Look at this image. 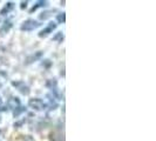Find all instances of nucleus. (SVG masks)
<instances>
[{
  "label": "nucleus",
  "mask_w": 156,
  "mask_h": 141,
  "mask_svg": "<svg viewBox=\"0 0 156 141\" xmlns=\"http://www.w3.org/2000/svg\"><path fill=\"white\" fill-rule=\"evenodd\" d=\"M40 26H41V24H40L39 21L34 20V19H28V20L22 22V25L20 26V30L25 31V32H31V31L37 30Z\"/></svg>",
  "instance_id": "obj_1"
},
{
  "label": "nucleus",
  "mask_w": 156,
  "mask_h": 141,
  "mask_svg": "<svg viewBox=\"0 0 156 141\" xmlns=\"http://www.w3.org/2000/svg\"><path fill=\"white\" fill-rule=\"evenodd\" d=\"M28 106L35 111H42L47 107V105L43 102V101L39 99V98H34V99H29L28 101Z\"/></svg>",
  "instance_id": "obj_2"
},
{
  "label": "nucleus",
  "mask_w": 156,
  "mask_h": 141,
  "mask_svg": "<svg viewBox=\"0 0 156 141\" xmlns=\"http://www.w3.org/2000/svg\"><path fill=\"white\" fill-rule=\"evenodd\" d=\"M55 28H57V24H55V22H49L48 26L45 27V28H43V30L39 33V37L40 38H45V37H47V35H48L49 33H52Z\"/></svg>",
  "instance_id": "obj_3"
},
{
  "label": "nucleus",
  "mask_w": 156,
  "mask_h": 141,
  "mask_svg": "<svg viewBox=\"0 0 156 141\" xmlns=\"http://www.w3.org/2000/svg\"><path fill=\"white\" fill-rule=\"evenodd\" d=\"M12 85H13L14 87H18L20 93H22L24 95H28V94H29V88H28V86H26L24 82H21V81H19V82H18V81H13Z\"/></svg>",
  "instance_id": "obj_4"
},
{
  "label": "nucleus",
  "mask_w": 156,
  "mask_h": 141,
  "mask_svg": "<svg viewBox=\"0 0 156 141\" xmlns=\"http://www.w3.org/2000/svg\"><path fill=\"white\" fill-rule=\"evenodd\" d=\"M12 26H13V24H12V21L11 20L5 21L4 25L0 27V37H4L6 33H8V31L12 28Z\"/></svg>",
  "instance_id": "obj_5"
},
{
  "label": "nucleus",
  "mask_w": 156,
  "mask_h": 141,
  "mask_svg": "<svg viewBox=\"0 0 156 141\" xmlns=\"http://www.w3.org/2000/svg\"><path fill=\"white\" fill-rule=\"evenodd\" d=\"M19 106H21V103H20V99L17 98V97H12L11 99H8V101H7V107H10L11 109H15Z\"/></svg>",
  "instance_id": "obj_6"
},
{
  "label": "nucleus",
  "mask_w": 156,
  "mask_h": 141,
  "mask_svg": "<svg viewBox=\"0 0 156 141\" xmlns=\"http://www.w3.org/2000/svg\"><path fill=\"white\" fill-rule=\"evenodd\" d=\"M42 52L41 51H39V52H37L35 54H32V55H29L27 59H26V65H29V63H32V62H34V61L39 60L40 58L42 57Z\"/></svg>",
  "instance_id": "obj_7"
},
{
  "label": "nucleus",
  "mask_w": 156,
  "mask_h": 141,
  "mask_svg": "<svg viewBox=\"0 0 156 141\" xmlns=\"http://www.w3.org/2000/svg\"><path fill=\"white\" fill-rule=\"evenodd\" d=\"M13 8H14V4H13L12 1H8V2L6 4V6H4V8L0 11V16H6V14L10 13Z\"/></svg>",
  "instance_id": "obj_8"
},
{
  "label": "nucleus",
  "mask_w": 156,
  "mask_h": 141,
  "mask_svg": "<svg viewBox=\"0 0 156 141\" xmlns=\"http://www.w3.org/2000/svg\"><path fill=\"white\" fill-rule=\"evenodd\" d=\"M48 5V1H43V0H40V1H37V4H35V6H33L31 10H29V12L31 13H33L34 11H37L39 7H46Z\"/></svg>",
  "instance_id": "obj_9"
},
{
  "label": "nucleus",
  "mask_w": 156,
  "mask_h": 141,
  "mask_svg": "<svg viewBox=\"0 0 156 141\" xmlns=\"http://www.w3.org/2000/svg\"><path fill=\"white\" fill-rule=\"evenodd\" d=\"M54 12H57V10H49V11H45V12H42L41 14L39 16V19L40 20H46V19H48L51 16H52V13H54Z\"/></svg>",
  "instance_id": "obj_10"
},
{
  "label": "nucleus",
  "mask_w": 156,
  "mask_h": 141,
  "mask_svg": "<svg viewBox=\"0 0 156 141\" xmlns=\"http://www.w3.org/2000/svg\"><path fill=\"white\" fill-rule=\"evenodd\" d=\"M24 112H26V107L19 106L18 108H15V109L13 111V117H14V118H18V117H20V114H22Z\"/></svg>",
  "instance_id": "obj_11"
},
{
  "label": "nucleus",
  "mask_w": 156,
  "mask_h": 141,
  "mask_svg": "<svg viewBox=\"0 0 156 141\" xmlns=\"http://www.w3.org/2000/svg\"><path fill=\"white\" fill-rule=\"evenodd\" d=\"M46 86L53 91V89H57V88H58V82H57L55 79H51V80H48L46 82Z\"/></svg>",
  "instance_id": "obj_12"
},
{
  "label": "nucleus",
  "mask_w": 156,
  "mask_h": 141,
  "mask_svg": "<svg viewBox=\"0 0 156 141\" xmlns=\"http://www.w3.org/2000/svg\"><path fill=\"white\" fill-rule=\"evenodd\" d=\"M47 98H48V101H49V107H51V109H55V108L58 107V102L54 100V97H52L51 94H48Z\"/></svg>",
  "instance_id": "obj_13"
},
{
  "label": "nucleus",
  "mask_w": 156,
  "mask_h": 141,
  "mask_svg": "<svg viewBox=\"0 0 156 141\" xmlns=\"http://www.w3.org/2000/svg\"><path fill=\"white\" fill-rule=\"evenodd\" d=\"M57 20H58V22H60V24H65V21H66V13H60V14H58Z\"/></svg>",
  "instance_id": "obj_14"
},
{
  "label": "nucleus",
  "mask_w": 156,
  "mask_h": 141,
  "mask_svg": "<svg viewBox=\"0 0 156 141\" xmlns=\"http://www.w3.org/2000/svg\"><path fill=\"white\" fill-rule=\"evenodd\" d=\"M62 39H63V33H62V32H59L55 37H53V40H54V41L62 40Z\"/></svg>",
  "instance_id": "obj_15"
},
{
  "label": "nucleus",
  "mask_w": 156,
  "mask_h": 141,
  "mask_svg": "<svg viewBox=\"0 0 156 141\" xmlns=\"http://www.w3.org/2000/svg\"><path fill=\"white\" fill-rule=\"evenodd\" d=\"M0 111H2V112L7 111V107H6V106H4V103H2V100H1V98H0Z\"/></svg>",
  "instance_id": "obj_16"
},
{
  "label": "nucleus",
  "mask_w": 156,
  "mask_h": 141,
  "mask_svg": "<svg viewBox=\"0 0 156 141\" xmlns=\"http://www.w3.org/2000/svg\"><path fill=\"white\" fill-rule=\"evenodd\" d=\"M25 119H24V120H21V121H19V122H15V123H14V127H20V126H21V125H24V123H25Z\"/></svg>",
  "instance_id": "obj_17"
},
{
  "label": "nucleus",
  "mask_w": 156,
  "mask_h": 141,
  "mask_svg": "<svg viewBox=\"0 0 156 141\" xmlns=\"http://www.w3.org/2000/svg\"><path fill=\"white\" fill-rule=\"evenodd\" d=\"M27 7V1H21V6H20V8L21 10H25Z\"/></svg>",
  "instance_id": "obj_18"
},
{
  "label": "nucleus",
  "mask_w": 156,
  "mask_h": 141,
  "mask_svg": "<svg viewBox=\"0 0 156 141\" xmlns=\"http://www.w3.org/2000/svg\"><path fill=\"white\" fill-rule=\"evenodd\" d=\"M51 63H52V62H51V61H49V60H45V61H43V62H42V66H46V67H49V66H51Z\"/></svg>",
  "instance_id": "obj_19"
},
{
  "label": "nucleus",
  "mask_w": 156,
  "mask_h": 141,
  "mask_svg": "<svg viewBox=\"0 0 156 141\" xmlns=\"http://www.w3.org/2000/svg\"><path fill=\"white\" fill-rule=\"evenodd\" d=\"M25 141H34V139H33L32 137H29V135H28V137H26V138H25Z\"/></svg>",
  "instance_id": "obj_20"
},
{
  "label": "nucleus",
  "mask_w": 156,
  "mask_h": 141,
  "mask_svg": "<svg viewBox=\"0 0 156 141\" xmlns=\"http://www.w3.org/2000/svg\"><path fill=\"white\" fill-rule=\"evenodd\" d=\"M1 87H2V85H1V82H0V88H1Z\"/></svg>",
  "instance_id": "obj_21"
}]
</instances>
